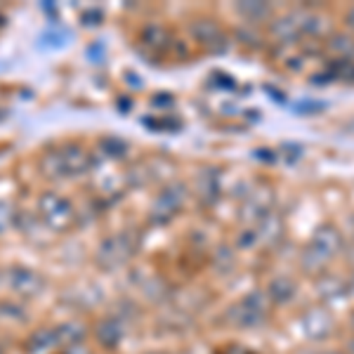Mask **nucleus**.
Listing matches in <instances>:
<instances>
[{"label": "nucleus", "instance_id": "f257e3e1", "mask_svg": "<svg viewBox=\"0 0 354 354\" xmlns=\"http://www.w3.org/2000/svg\"><path fill=\"white\" fill-rule=\"evenodd\" d=\"M335 250H338V234L326 227V230H322L314 236V241L305 253V262L310 265V270H314V267L324 265L326 260L333 258Z\"/></svg>", "mask_w": 354, "mask_h": 354}, {"label": "nucleus", "instance_id": "f03ea898", "mask_svg": "<svg viewBox=\"0 0 354 354\" xmlns=\"http://www.w3.org/2000/svg\"><path fill=\"white\" fill-rule=\"evenodd\" d=\"M302 328L310 338H326L330 333V317L326 310H312L302 322Z\"/></svg>", "mask_w": 354, "mask_h": 354}, {"label": "nucleus", "instance_id": "7ed1b4c3", "mask_svg": "<svg viewBox=\"0 0 354 354\" xmlns=\"http://www.w3.org/2000/svg\"><path fill=\"white\" fill-rule=\"evenodd\" d=\"M97 335H100L102 345L113 347V345H118V338H121V326H118L116 322H104L100 326V330H97Z\"/></svg>", "mask_w": 354, "mask_h": 354}, {"label": "nucleus", "instance_id": "20e7f679", "mask_svg": "<svg viewBox=\"0 0 354 354\" xmlns=\"http://www.w3.org/2000/svg\"><path fill=\"white\" fill-rule=\"evenodd\" d=\"M270 293L274 295V300L277 302H288L290 298H293L295 286L290 281H274L270 286Z\"/></svg>", "mask_w": 354, "mask_h": 354}, {"label": "nucleus", "instance_id": "39448f33", "mask_svg": "<svg viewBox=\"0 0 354 354\" xmlns=\"http://www.w3.org/2000/svg\"><path fill=\"white\" fill-rule=\"evenodd\" d=\"M352 350H354V342H352Z\"/></svg>", "mask_w": 354, "mask_h": 354}]
</instances>
